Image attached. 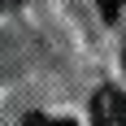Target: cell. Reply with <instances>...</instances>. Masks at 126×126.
Wrapping results in <instances>:
<instances>
[{"label": "cell", "instance_id": "1", "mask_svg": "<svg viewBox=\"0 0 126 126\" xmlns=\"http://www.w3.org/2000/svg\"><path fill=\"white\" fill-rule=\"evenodd\" d=\"M91 126H126V96L104 83L91 96Z\"/></svg>", "mask_w": 126, "mask_h": 126}, {"label": "cell", "instance_id": "2", "mask_svg": "<svg viewBox=\"0 0 126 126\" xmlns=\"http://www.w3.org/2000/svg\"><path fill=\"white\" fill-rule=\"evenodd\" d=\"M22 126H74V122H65V117H44V113H31Z\"/></svg>", "mask_w": 126, "mask_h": 126}, {"label": "cell", "instance_id": "3", "mask_svg": "<svg viewBox=\"0 0 126 126\" xmlns=\"http://www.w3.org/2000/svg\"><path fill=\"white\" fill-rule=\"evenodd\" d=\"M96 4H100V13H104V22H113L117 13H122V4H126V0H96Z\"/></svg>", "mask_w": 126, "mask_h": 126}, {"label": "cell", "instance_id": "4", "mask_svg": "<svg viewBox=\"0 0 126 126\" xmlns=\"http://www.w3.org/2000/svg\"><path fill=\"white\" fill-rule=\"evenodd\" d=\"M13 4H22V0H0V9H13Z\"/></svg>", "mask_w": 126, "mask_h": 126}, {"label": "cell", "instance_id": "5", "mask_svg": "<svg viewBox=\"0 0 126 126\" xmlns=\"http://www.w3.org/2000/svg\"><path fill=\"white\" fill-rule=\"evenodd\" d=\"M122 61H126V48H122Z\"/></svg>", "mask_w": 126, "mask_h": 126}]
</instances>
